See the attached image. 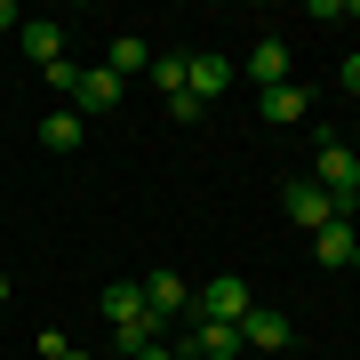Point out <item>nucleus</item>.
<instances>
[{
	"mask_svg": "<svg viewBox=\"0 0 360 360\" xmlns=\"http://www.w3.org/2000/svg\"><path fill=\"white\" fill-rule=\"evenodd\" d=\"M8 288H16V281H8V272H0V304H8Z\"/></svg>",
	"mask_w": 360,
	"mask_h": 360,
	"instance_id": "21",
	"label": "nucleus"
},
{
	"mask_svg": "<svg viewBox=\"0 0 360 360\" xmlns=\"http://www.w3.org/2000/svg\"><path fill=\"white\" fill-rule=\"evenodd\" d=\"M352 272H360V248H352Z\"/></svg>",
	"mask_w": 360,
	"mask_h": 360,
	"instance_id": "23",
	"label": "nucleus"
},
{
	"mask_svg": "<svg viewBox=\"0 0 360 360\" xmlns=\"http://www.w3.org/2000/svg\"><path fill=\"white\" fill-rule=\"evenodd\" d=\"M345 217H360V193H352V200H345Z\"/></svg>",
	"mask_w": 360,
	"mask_h": 360,
	"instance_id": "22",
	"label": "nucleus"
},
{
	"mask_svg": "<svg viewBox=\"0 0 360 360\" xmlns=\"http://www.w3.org/2000/svg\"><path fill=\"white\" fill-rule=\"evenodd\" d=\"M8 25H25V16H16V8H8V0H0V32H8Z\"/></svg>",
	"mask_w": 360,
	"mask_h": 360,
	"instance_id": "20",
	"label": "nucleus"
},
{
	"mask_svg": "<svg viewBox=\"0 0 360 360\" xmlns=\"http://www.w3.org/2000/svg\"><path fill=\"white\" fill-rule=\"evenodd\" d=\"M104 72H112V80H136V72H153V49H144L136 32H120L112 49H104Z\"/></svg>",
	"mask_w": 360,
	"mask_h": 360,
	"instance_id": "12",
	"label": "nucleus"
},
{
	"mask_svg": "<svg viewBox=\"0 0 360 360\" xmlns=\"http://www.w3.org/2000/svg\"><path fill=\"white\" fill-rule=\"evenodd\" d=\"M32 345H40V360H65L72 345H65V328H49V336H32Z\"/></svg>",
	"mask_w": 360,
	"mask_h": 360,
	"instance_id": "17",
	"label": "nucleus"
},
{
	"mask_svg": "<svg viewBox=\"0 0 360 360\" xmlns=\"http://www.w3.org/2000/svg\"><path fill=\"white\" fill-rule=\"evenodd\" d=\"M312 184H321L336 208H345V200L360 193V153H345L336 136H321V168H312Z\"/></svg>",
	"mask_w": 360,
	"mask_h": 360,
	"instance_id": "3",
	"label": "nucleus"
},
{
	"mask_svg": "<svg viewBox=\"0 0 360 360\" xmlns=\"http://www.w3.org/2000/svg\"><path fill=\"white\" fill-rule=\"evenodd\" d=\"M144 304H153L160 321H176V312H193V281H184V272H144Z\"/></svg>",
	"mask_w": 360,
	"mask_h": 360,
	"instance_id": "7",
	"label": "nucleus"
},
{
	"mask_svg": "<svg viewBox=\"0 0 360 360\" xmlns=\"http://www.w3.org/2000/svg\"><path fill=\"white\" fill-rule=\"evenodd\" d=\"M112 360H129V352H112Z\"/></svg>",
	"mask_w": 360,
	"mask_h": 360,
	"instance_id": "24",
	"label": "nucleus"
},
{
	"mask_svg": "<svg viewBox=\"0 0 360 360\" xmlns=\"http://www.w3.org/2000/svg\"><path fill=\"white\" fill-rule=\"evenodd\" d=\"M304 89H288V80H281V89H257V112L272 120V129H296V120H304Z\"/></svg>",
	"mask_w": 360,
	"mask_h": 360,
	"instance_id": "11",
	"label": "nucleus"
},
{
	"mask_svg": "<svg viewBox=\"0 0 360 360\" xmlns=\"http://www.w3.org/2000/svg\"><path fill=\"white\" fill-rule=\"evenodd\" d=\"M248 80H257V89H281L288 80V40H257V49H248Z\"/></svg>",
	"mask_w": 360,
	"mask_h": 360,
	"instance_id": "13",
	"label": "nucleus"
},
{
	"mask_svg": "<svg viewBox=\"0 0 360 360\" xmlns=\"http://www.w3.org/2000/svg\"><path fill=\"white\" fill-rule=\"evenodd\" d=\"M96 304H104V321L120 328V352H136V345H160V336H168V321H160L153 304H144V281H112V288L96 296Z\"/></svg>",
	"mask_w": 360,
	"mask_h": 360,
	"instance_id": "1",
	"label": "nucleus"
},
{
	"mask_svg": "<svg viewBox=\"0 0 360 360\" xmlns=\"http://www.w3.org/2000/svg\"><path fill=\"white\" fill-rule=\"evenodd\" d=\"M281 208H288V224H304V232H321V224H336V217H345V208H336L312 176H296L288 193H281Z\"/></svg>",
	"mask_w": 360,
	"mask_h": 360,
	"instance_id": "4",
	"label": "nucleus"
},
{
	"mask_svg": "<svg viewBox=\"0 0 360 360\" xmlns=\"http://www.w3.org/2000/svg\"><path fill=\"white\" fill-rule=\"evenodd\" d=\"M120 89H129V80H112L104 65H89V72H80V89H72V112H80V120H89V112H112Z\"/></svg>",
	"mask_w": 360,
	"mask_h": 360,
	"instance_id": "8",
	"label": "nucleus"
},
{
	"mask_svg": "<svg viewBox=\"0 0 360 360\" xmlns=\"http://www.w3.org/2000/svg\"><path fill=\"white\" fill-rule=\"evenodd\" d=\"M16 32H25V56H40V65H56V56H65V32H56L49 16H25Z\"/></svg>",
	"mask_w": 360,
	"mask_h": 360,
	"instance_id": "14",
	"label": "nucleus"
},
{
	"mask_svg": "<svg viewBox=\"0 0 360 360\" xmlns=\"http://www.w3.org/2000/svg\"><path fill=\"white\" fill-rule=\"evenodd\" d=\"M248 304H257V296H248L240 272H217V281H200V296H193L200 321H232V328H240V312H248Z\"/></svg>",
	"mask_w": 360,
	"mask_h": 360,
	"instance_id": "2",
	"label": "nucleus"
},
{
	"mask_svg": "<svg viewBox=\"0 0 360 360\" xmlns=\"http://www.w3.org/2000/svg\"><path fill=\"white\" fill-rule=\"evenodd\" d=\"M352 248H360V224L352 217H336V224L312 232V257H321V264H352Z\"/></svg>",
	"mask_w": 360,
	"mask_h": 360,
	"instance_id": "10",
	"label": "nucleus"
},
{
	"mask_svg": "<svg viewBox=\"0 0 360 360\" xmlns=\"http://www.w3.org/2000/svg\"><path fill=\"white\" fill-rule=\"evenodd\" d=\"M129 360H176V345H168V336H160V345H136Z\"/></svg>",
	"mask_w": 360,
	"mask_h": 360,
	"instance_id": "18",
	"label": "nucleus"
},
{
	"mask_svg": "<svg viewBox=\"0 0 360 360\" xmlns=\"http://www.w3.org/2000/svg\"><path fill=\"white\" fill-rule=\"evenodd\" d=\"M345 89H360V49H352V56H345Z\"/></svg>",
	"mask_w": 360,
	"mask_h": 360,
	"instance_id": "19",
	"label": "nucleus"
},
{
	"mask_svg": "<svg viewBox=\"0 0 360 360\" xmlns=\"http://www.w3.org/2000/svg\"><path fill=\"white\" fill-rule=\"evenodd\" d=\"M80 129H89V120L65 104V112H49V120H40V144H49V153H72V144H80Z\"/></svg>",
	"mask_w": 360,
	"mask_h": 360,
	"instance_id": "15",
	"label": "nucleus"
},
{
	"mask_svg": "<svg viewBox=\"0 0 360 360\" xmlns=\"http://www.w3.org/2000/svg\"><path fill=\"white\" fill-rule=\"evenodd\" d=\"M153 80H160L168 96H176V89H184V65H176V56H153Z\"/></svg>",
	"mask_w": 360,
	"mask_h": 360,
	"instance_id": "16",
	"label": "nucleus"
},
{
	"mask_svg": "<svg viewBox=\"0 0 360 360\" xmlns=\"http://www.w3.org/2000/svg\"><path fill=\"white\" fill-rule=\"evenodd\" d=\"M224 89H232V56L200 49L193 65H184V96H193V104H208V96H224Z\"/></svg>",
	"mask_w": 360,
	"mask_h": 360,
	"instance_id": "5",
	"label": "nucleus"
},
{
	"mask_svg": "<svg viewBox=\"0 0 360 360\" xmlns=\"http://www.w3.org/2000/svg\"><path fill=\"white\" fill-rule=\"evenodd\" d=\"M240 345L281 352V345H288V312H281V304H248V312H240Z\"/></svg>",
	"mask_w": 360,
	"mask_h": 360,
	"instance_id": "6",
	"label": "nucleus"
},
{
	"mask_svg": "<svg viewBox=\"0 0 360 360\" xmlns=\"http://www.w3.org/2000/svg\"><path fill=\"white\" fill-rule=\"evenodd\" d=\"M193 352L200 360H232V352H248V345H240L232 321H200V312H193Z\"/></svg>",
	"mask_w": 360,
	"mask_h": 360,
	"instance_id": "9",
	"label": "nucleus"
}]
</instances>
